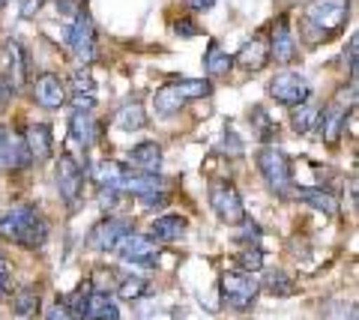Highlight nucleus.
I'll return each mask as SVG.
<instances>
[{"label": "nucleus", "instance_id": "obj_4", "mask_svg": "<svg viewBox=\"0 0 359 320\" xmlns=\"http://www.w3.org/2000/svg\"><path fill=\"white\" fill-rule=\"evenodd\" d=\"M257 171L264 174L266 186L276 195H287L290 192V159L285 156L278 147H261L257 150Z\"/></svg>", "mask_w": 359, "mask_h": 320}, {"label": "nucleus", "instance_id": "obj_29", "mask_svg": "<svg viewBox=\"0 0 359 320\" xmlns=\"http://www.w3.org/2000/svg\"><path fill=\"white\" fill-rule=\"evenodd\" d=\"M264 291L273 293V296H290L297 291V281L290 279L287 272L273 270V272H266V279H264Z\"/></svg>", "mask_w": 359, "mask_h": 320}, {"label": "nucleus", "instance_id": "obj_26", "mask_svg": "<svg viewBox=\"0 0 359 320\" xmlns=\"http://www.w3.org/2000/svg\"><path fill=\"white\" fill-rule=\"evenodd\" d=\"M204 63H207V72L212 75V78H222V75H228V72H231L233 57L219 46V42H210V46H207V54H204Z\"/></svg>", "mask_w": 359, "mask_h": 320}, {"label": "nucleus", "instance_id": "obj_7", "mask_svg": "<svg viewBox=\"0 0 359 320\" xmlns=\"http://www.w3.org/2000/svg\"><path fill=\"white\" fill-rule=\"evenodd\" d=\"M54 176H57L60 197L69 207H78V201H81V192H84V168L78 165V159L69 156V153H63V156L57 159V168H54Z\"/></svg>", "mask_w": 359, "mask_h": 320}, {"label": "nucleus", "instance_id": "obj_13", "mask_svg": "<svg viewBox=\"0 0 359 320\" xmlns=\"http://www.w3.org/2000/svg\"><path fill=\"white\" fill-rule=\"evenodd\" d=\"M117 192H126L141 197H150V195H162L168 192V180L159 174H141V171H132V168H123L120 174V183H117Z\"/></svg>", "mask_w": 359, "mask_h": 320}, {"label": "nucleus", "instance_id": "obj_19", "mask_svg": "<svg viewBox=\"0 0 359 320\" xmlns=\"http://www.w3.org/2000/svg\"><path fill=\"white\" fill-rule=\"evenodd\" d=\"M69 141L72 144H78L84 153L93 147V141H96V123H93V114L90 111H75L72 120H69Z\"/></svg>", "mask_w": 359, "mask_h": 320}, {"label": "nucleus", "instance_id": "obj_5", "mask_svg": "<svg viewBox=\"0 0 359 320\" xmlns=\"http://www.w3.org/2000/svg\"><path fill=\"white\" fill-rule=\"evenodd\" d=\"M210 207L216 209V216L224 225H240L245 222V207L237 192V186L231 180H212L210 183Z\"/></svg>", "mask_w": 359, "mask_h": 320}, {"label": "nucleus", "instance_id": "obj_8", "mask_svg": "<svg viewBox=\"0 0 359 320\" xmlns=\"http://www.w3.org/2000/svg\"><path fill=\"white\" fill-rule=\"evenodd\" d=\"M269 96L276 99V102H282V105H290V108H297L302 102H309L311 99V87L309 81L302 78V75L297 72H278L273 75V81H269Z\"/></svg>", "mask_w": 359, "mask_h": 320}, {"label": "nucleus", "instance_id": "obj_14", "mask_svg": "<svg viewBox=\"0 0 359 320\" xmlns=\"http://www.w3.org/2000/svg\"><path fill=\"white\" fill-rule=\"evenodd\" d=\"M33 99H36V105L54 111V108H60L66 99H69V93H66V81L54 72L36 75V81H33Z\"/></svg>", "mask_w": 359, "mask_h": 320}, {"label": "nucleus", "instance_id": "obj_21", "mask_svg": "<svg viewBox=\"0 0 359 320\" xmlns=\"http://www.w3.org/2000/svg\"><path fill=\"white\" fill-rule=\"evenodd\" d=\"M233 63H240L243 69H249V72L264 69V66L269 63V46H266L264 39H252V42H245V46L240 48V54L233 57Z\"/></svg>", "mask_w": 359, "mask_h": 320}, {"label": "nucleus", "instance_id": "obj_28", "mask_svg": "<svg viewBox=\"0 0 359 320\" xmlns=\"http://www.w3.org/2000/svg\"><path fill=\"white\" fill-rule=\"evenodd\" d=\"M13 312L18 317H33L39 312V291L36 288H21L13 296Z\"/></svg>", "mask_w": 359, "mask_h": 320}, {"label": "nucleus", "instance_id": "obj_30", "mask_svg": "<svg viewBox=\"0 0 359 320\" xmlns=\"http://www.w3.org/2000/svg\"><path fill=\"white\" fill-rule=\"evenodd\" d=\"M144 293H147V279H141V275H129V279H120L117 296H120L123 302H138Z\"/></svg>", "mask_w": 359, "mask_h": 320}, {"label": "nucleus", "instance_id": "obj_35", "mask_svg": "<svg viewBox=\"0 0 359 320\" xmlns=\"http://www.w3.org/2000/svg\"><path fill=\"white\" fill-rule=\"evenodd\" d=\"M13 293V270H9L6 258L0 255V296H9Z\"/></svg>", "mask_w": 359, "mask_h": 320}, {"label": "nucleus", "instance_id": "obj_16", "mask_svg": "<svg viewBox=\"0 0 359 320\" xmlns=\"http://www.w3.org/2000/svg\"><path fill=\"white\" fill-rule=\"evenodd\" d=\"M25 141V147L30 153V162H48L51 153H54V138H51V126L48 123H30L27 126V135L21 138Z\"/></svg>", "mask_w": 359, "mask_h": 320}, {"label": "nucleus", "instance_id": "obj_20", "mask_svg": "<svg viewBox=\"0 0 359 320\" xmlns=\"http://www.w3.org/2000/svg\"><path fill=\"white\" fill-rule=\"evenodd\" d=\"M186 228H189V222H186L183 216H159V218H153L147 237L156 239V242H171V239L183 237Z\"/></svg>", "mask_w": 359, "mask_h": 320}, {"label": "nucleus", "instance_id": "obj_1", "mask_svg": "<svg viewBox=\"0 0 359 320\" xmlns=\"http://www.w3.org/2000/svg\"><path fill=\"white\" fill-rule=\"evenodd\" d=\"M0 239L15 242L25 249H42V242L48 239V222L36 213V207H13L0 218Z\"/></svg>", "mask_w": 359, "mask_h": 320}, {"label": "nucleus", "instance_id": "obj_22", "mask_svg": "<svg viewBox=\"0 0 359 320\" xmlns=\"http://www.w3.org/2000/svg\"><path fill=\"white\" fill-rule=\"evenodd\" d=\"M84 320H120V308L111 300V293L105 291H93L87 300V312Z\"/></svg>", "mask_w": 359, "mask_h": 320}, {"label": "nucleus", "instance_id": "obj_9", "mask_svg": "<svg viewBox=\"0 0 359 320\" xmlns=\"http://www.w3.org/2000/svg\"><path fill=\"white\" fill-rule=\"evenodd\" d=\"M69 48H72L75 60L81 66H87L90 60H93V54H96V25H93V18H90L87 9L75 13V25H72V33H69Z\"/></svg>", "mask_w": 359, "mask_h": 320}, {"label": "nucleus", "instance_id": "obj_39", "mask_svg": "<svg viewBox=\"0 0 359 320\" xmlns=\"http://www.w3.org/2000/svg\"><path fill=\"white\" fill-rule=\"evenodd\" d=\"M6 99H9V87H6V81H4V75H0V108L6 105Z\"/></svg>", "mask_w": 359, "mask_h": 320}, {"label": "nucleus", "instance_id": "obj_23", "mask_svg": "<svg viewBox=\"0 0 359 320\" xmlns=\"http://www.w3.org/2000/svg\"><path fill=\"white\" fill-rule=\"evenodd\" d=\"M0 156H4V168H9V171H21L30 165V153L25 147V141L13 138V135H6V144L0 150Z\"/></svg>", "mask_w": 359, "mask_h": 320}, {"label": "nucleus", "instance_id": "obj_40", "mask_svg": "<svg viewBox=\"0 0 359 320\" xmlns=\"http://www.w3.org/2000/svg\"><path fill=\"white\" fill-rule=\"evenodd\" d=\"M4 144H6V132L0 129V150H4Z\"/></svg>", "mask_w": 359, "mask_h": 320}, {"label": "nucleus", "instance_id": "obj_38", "mask_svg": "<svg viewBox=\"0 0 359 320\" xmlns=\"http://www.w3.org/2000/svg\"><path fill=\"white\" fill-rule=\"evenodd\" d=\"M212 4H216V0H186V6L189 9H198V13H201V9H210Z\"/></svg>", "mask_w": 359, "mask_h": 320}, {"label": "nucleus", "instance_id": "obj_32", "mask_svg": "<svg viewBox=\"0 0 359 320\" xmlns=\"http://www.w3.org/2000/svg\"><path fill=\"white\" fill-rule=\"evenodd\" d=\"M237 267H240V272L255 275L257 270L264 267V251L257 249V246H255V249H252V246H249V249H243L240 255H237Z\"/></svg>", "mask_w": 359, "mask_h": 320}, {"label": "nucleus", "instance_id": "obj_17", "mask_svg": "<svg viewBox=\"0 0 359 320\" xmlns=\"http://www.w3.org/2000/svg\"><path fill=\"white\" fill-rule=\"evenodd\" d=\"M4 54H6V78L4 81L9 87V93H15V90H21V84L27 78V54L13 39L4 46Z\"/></svg>", "mask_w": 359, "mask_h": 320}, {"label": "nucleus", "instance_id": "obj_15", "mask_svg": "<svg viewBox=\"0 0 359 320\" xmlns=\"http://www.w3.org/2000/svg\"><path fill=\"white\" fill-rule=\"evenodd\" d=\"M266 46H269V57H276V63H290L297 57V39H294V30H290L287 15H282L273 25V39Z\"/></svg>", "mask_w": 359, "mask_h": 320}, {"label": "nucleus", "instance_id": "obj_41", "mask_svg": "<svg viewBox=\"0 0 359 320\" xmlns=\"http://www.w3.org/2000/svg\"><path fill=\"white\" fill-rule=\"evenodd\" d=\"M4 4H6V0H0V6H4Z\"/></svg>", "mask_w": 359, "mask_h": 320}, {"label": "nucleus", "instance_id": "obj_18", "mask_svg": "<svg viewBox=\"0 0 359 320\" xmlns=\"http://www.w3.org/2000/svg\"><path fill=\"white\" fill-rule=\"evenodd\" d=\"M129 168L132 171H141V174H159L162 168V147L156 141H141L129 150Z\"/></svg>", "mask_w": 359, "mask_h": 320}, {"label": "nucleus", "instance_id": "obj_31", "mask_svg": "<svg viewBox=\"0 0 359 320\" xmlns=\"http://www.w3.org/2000/svg\"><path fill=\"white\" fill-rule=\"evenodd\" d=\"M72 96H96V81L87 66H78L72 72Z\"/></svg>", "mask_w": 359, "mask_h": 320}, {"label": "nucleus", "instance_id": "obj_12", "mask_svg": "<svg viewBox=\"0 0 359 320\" xmlns=\"http://www.w3.org/2000/svg\"><path fill=\"white\" fill-rule=\"evenodd\" d=\"M132 234V222L129 218H123V216H108L102 218L93 230H90V239H87V246L93 249V251H111V249H117V242Z\"/></svg>", "mask_w": 359, "mask_h": 320}, {"label": "nucleus", "instance_id": "obj_37", "mask_svg": "<svg viewBox=\"0 0 359 320\" xmlns=\"http://www.w3.org/2000/svg\"><path fill=\"white\" fill-rule=\"evenodd\" d=\"M45 4V0H21V15H36V9Z\"/></svg>", "mask_w": 359, "mask_h": 320}, {"label": "nucleus", "instance_id": "obj_24", "mask_svg": "<svg viewBox=\"0 0 359 320\" xmlns=\"http://www.w3.org/2000/svg\"><path fill=\"white\" fill-rule=\"evenodd\" d=\"M297 197L302 204H309L311 209H318V213H327V216L339 213V201H335V195L323 192V189H297Z\"/></svg>", "mask_w": 359, "mask_h": 320}, {"label": "nucleus", "instance_id": "obj_11", "mask_svg": "<svg viewBox=\"0 0 359 320\" xmlns=\"http://www.w3.org/2000/svg\"><path fill=\"white\" fill-rule=\"evenodd\" d=\"M347 99L353 102V84H351V90H347V87H344V90H339V96H335L332 102L320 111V132L327 135L330 144L341 135V129L347 126V114H353V105L347 108Z\"/></svg>", "mask_w": 359, "mask_h": 320}, {"label": "nucleus", "instance_id": "obj_10", "mask_svg": "<svg viewBox=\"0 0 359 320\" xmlns=\"http://www.w3.org/2000/svg\"><path fill=\"white\" fill-rule=\"evenodd\" d=\"M117 255L126 260V263H141V267H153L159 260L162 249L159 242L150 239L147 234H126L117 242Z\"/></svg>", "mask_w": 359, "mask_h": 320}, {"label": "nucleus", "instance_id": "obj_36", "mask_svg": "<svg viewBox=\"0 0 359 320\" xmlns=\"http://www.w3.org/2000/svg\"><path fill=\"white\" fill-rule=\"evenodd\" d=\"M174 30L180 33V36H183V39H189V36H195V33H198V27L192 25V21H177V25H174Z\"/></svg>", "mask_w": 359, "mask_h": 320}, {"label": "nucleus", "instance_id": "obj_2", "mask_svg": "<svg viewBox=\"0 0 359 320\" xmlns=\"http://www.w3.org/2000/svg\"><path fill=\"white\" fill-rule=\"evenodd\" d=\"M210 93H212V84L207 78H180V81H168L165 87H159L153 96V105H156V114L171 117L183 111L189 102L204 99Z\"/></svg>", "mask_w": 359, "mask_h": 320}, {"label": "nucleus", "instance_id": "obj_25", "mask_svg": "<svg viewBox=\"0 0 359 320\" xmlns=\"http://www.w3.org/2000/svg\"><path fill=\"white\" fill-rule=\"evenodd\" d=\"M320 123V108L311 105V102H302L294 108V114H290V126H294L299 135H309V132H314Z\"/></svg>", "mask_w": 359, "mask_h": 320}, {"label": "nucleus", "instance_id": "obj_6", "mask_svg": "<svg viewBox=\"0 0 359 320\" xmlns=\"http://www.w3.org/2000/svg\"><path fill=\"white\" fill-rule=\"evenodd\" d=\"M351 15V4L347 0H309L306 4V18L320 33H335L347 25Z\"/></svg>", "mask_w": 359, "mask_h": 320}, {"label": "nucleus", "instance_id": "obj_33", "mask_svg": "<svg viewBox=\"0 0 359 320\" xmlns=\"http://www.w3.org/2000/svg\"><path fill=\"white\" fill-rule=\"evenodd\" d=\"M138 320H174V312L153 302L150 308H138Z\"/></svg>", "mask_w": 359, "mask_h": 320}, {"label": "nucleus", "instance_id": "obj_27", "mask_svg": "<svg viewBox=\"0 0 359 320\" xmlns=\"http://www.w3.org/2000/svg\"><path fill=\"white\" fill-rule=\"evenodd\" d=\"M117 126L120 129H144L147 126V114H144V105L141 102H132V105H123L120 111H117Z\"/></svg>", "mask_w": 359, "mask_h": 320}, {"label": "nucleus", "instance_id": "obj_3", "mask_svg": "<svg viewBox=\"0 0 359 320\" xmlns=\"http://www.w3.org/2000/svg\"><path fill=\"white\" fill-rule=\"evenodd\" d=\"M257 293H261V281L249 272H240V270H228L222 272V300L224 305L237 308V312H245L252 308Z\"/></svg>", "mask_w": 359, "mask_h": 320}, {"label": "nucleus", "instance_id": "obj_34", "mask_svg": "<svg viewBox=\"0 0 359 320\" xmlns=\"http://www.w3.org/2000/svg\"><path fill=\"white\" fill-rule=\"evenodd\" d=\"M45 320H78V317L69 312V305H66L63 300H57L54 305H48V312H45Z\"/></svg>", "mask_w": 359, "mask_h": 320}]
</instances>
